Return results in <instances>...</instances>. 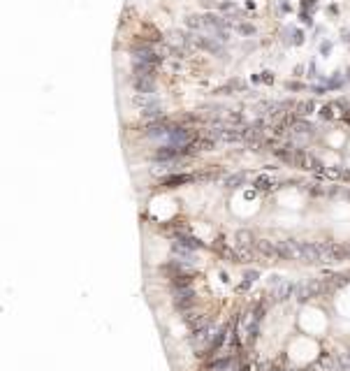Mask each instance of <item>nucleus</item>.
Segmentation results:
<instances>
[{"mask_svg": "<svg viewBox=\"0 0 350 371\" xmlns=\"http://www.w3.org/2000/svg\"><path fill=\"white\" fill-rule=\"evenodd\" d=\"M325 290H330L327 281H322V279H306V281L297 283L295 297L299 302H309V299H313V297H320Z\"/></svg>", "mask_w": 350, "mask_h": 371, "instance_id": "1", "label": "nucleus"}, {"mask_svg": "<svg viewBox=\"0 0 350 371\" xmlns=\"http://www.w3.org/2000/svg\"><path fill=\"white\" fill-rule=\"evenodd\" d=\"M276 246H278V258H283V260H301V241L285 239V241H276Z\"/></svg>", "mask_w": 350, "mask_h": 371, "instance_id": "2", "label": "nucleus"}, {"mask_svg": "<svg viewBox=\"0 0 350 371\" xmlns=\"http://www.w3.org/2000/svg\"><path fill=\"white\" fill-rule=\"evenodd\" d=\"M295 290H297L295 283L285 279L283 283H278L276 288H271V299H274V302H283V299H288L290 295H295Z\"/></svg>", "mask_w": 350, "mask_h": 371, "instance_id": "3", "label": "nucleus"}, {"mask_svg": "<svg viewBox=\"0 0 350 371\" xmlns=\"http://www.w3.org/2000/svg\"><path fill=\"white\" fill-rule=\"evenodd\" d=\"M255 248L258 253H262L265 258H278V246H276V241H269V239H258L255 241Z\"/></svg>", "mask_w": 350, "mask_h": 371, "instance_id": "4", "label": "nucleus"}, {"mask_svg": "<svg viewBox=\"0 0 350 371\" xmlns=\"http://www.w3.org/2000/svg\"><path fill=\"white\" fill-rule=\"evenodd\" d=\"M313 130H315V128L311 126V123H304V121H297L295 126H292V132H295V135H299V137H311V135H313Z\"/></svg>", "mask_w": 350, "mask_h": 371, "instance_id": "5", "label": "nucleus"}, {"mask_svg": "<svg viewBox=\"0 0 350 371\" xmlns=\"http://www.w3.org/2000/svg\"><path fill=\"white\" fill-rule=\"evenodd\" d=\"M237 241H239V246H248L250 241H253V235L246 232V230H241V232H237Z\"/></svg>", "mask_w": 350, "mask_h": 371, "instance_id": "6", "label": "nucleus"}, {"mask_svg": "<svg viewBox=\"0 0 350 371\" xmlns=\"http://www.w3.org/2000/svg\"><path fill=\"white\" fill-rule=\"evenodd\" d=\"M244 179H246V174H235V176L227 179V186H232V188H235V186H241L244 183Z\"/></svg>", "mask_w": 350, "mask_h": 371, "instance_id": "7", "label": "nucleus"}, {"mask_svg": "<svg viewBox=\"0 0 350 371\" xmlns=\"http://www.w3.org/2000/svg\"><path fill=\"white\" fill-rule=\"evenodd\" d=\"M237 30H239V33H244V35H253V33H255V28H253V26H237Z\"/></svg>", "mask_w": 350, "mask_h": 371, "instance_id": "8", "label": "nucleus"}, {"mask_svg": "<svg viewBox=\"0 0 350 371\" xmlns=\"http://www.w3.org/2000/svg\"><path fill=\"white\" fill-rule=\"evenodd\" d=\"M258 276H260V274H258V271H246V281H250V283H253V281H255V279H258Z\"/></svg>", "mask_w": 350, "mask_h": 371, "instance_id": "9", "label": "nucleus"}]
</instances>
